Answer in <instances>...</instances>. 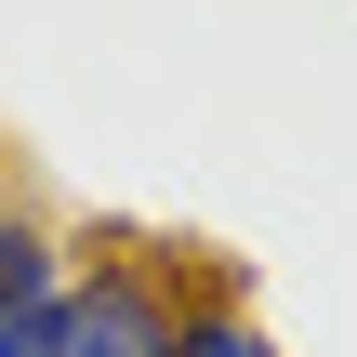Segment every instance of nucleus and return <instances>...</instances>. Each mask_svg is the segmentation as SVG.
<instances>
[{"instance_id": "nucleus-1", "label": "nucleus", "mask_w": 357, "mask_h": 357, "mask_svg": "<svg viewBox=\"0 0 357 357\" xmlns=\"http://www.w3.org/2000/svg\"><path fill=\"white\" fill-rule=\"evenodd\" d=\"M53 331H66V357H159V331H172V278H159V265H66Z\"/></svg>"}, {"instance_id": "nucleus-2", "label": "nucleus", "mask_w": 357, "mask_h": 357, "mask_svg": "<svg viewBox=\"0 0 357 357\" xmlns=\"http://www.w3.org/2000/svg\"><path fill=\"white\" fill-rule=\"evenodd\" d=\"M66 291V238L40 225V212H0V318H26V305H53Z\"/></svg>"}, {"instance_id": "nucleus-3", "label": "nucleus", "mask_w": 357, "mask_h": 357, "mask_svg": "<svg viewBox=\"0 0 357 357\" xmlns=\"http://www.w3.org/2000/svg\"><path fill=\"white\" fill-rule=\"evenodd\" d=\"M159 357H278V344H265V318H238V305H172Z\"/></svg>"}, {"instance_id": "nucleus-4", "label": "nucleus", "mask_w": 357, "mask_h": 357, "mask_svg": "<svg viewBox=\"0 0 357 357\" xmlns=\"http://www.w3.org/2000/svg\"><path fill=\"white\" fill-rule=\"evenodd\" d=\"M0 357H66V331H53V305H26V318H0Z\"/></svg>"}, {"instance_id": "nucleus-5", "label": "nucleus", "mask_w": 357, "mask_h": 357, "mask_svg": "<svg viewBox=\"0 0 357 357\" xmlns=\"http://www.w3.org/2000/svg\"><path fill=\"white\" fill-rule=\"evenodd\" d=\"M0 212H13V159H0Z\"/></svg>"}]
</instances>
